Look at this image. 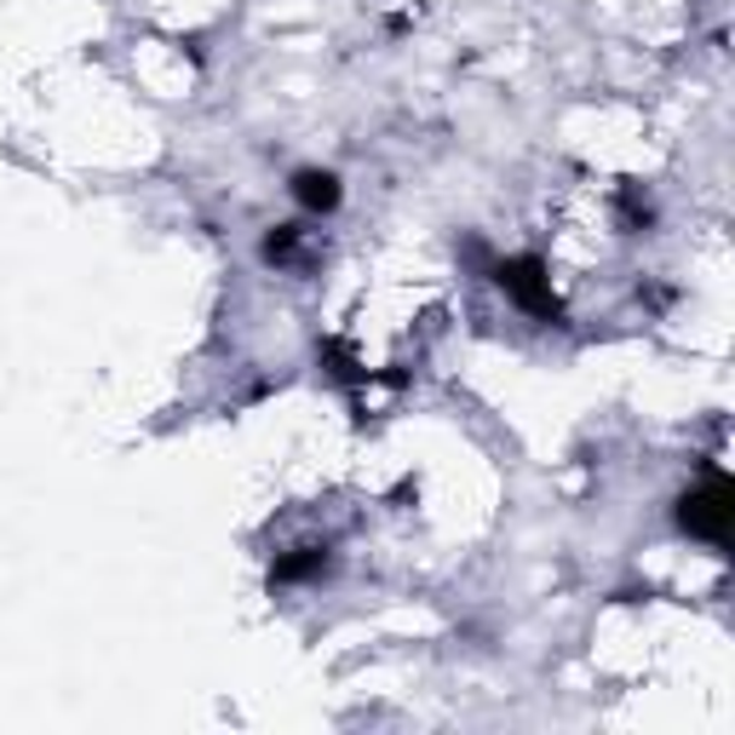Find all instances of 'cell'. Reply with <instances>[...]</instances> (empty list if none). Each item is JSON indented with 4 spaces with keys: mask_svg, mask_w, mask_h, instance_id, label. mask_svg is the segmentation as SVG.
<instances>
[{
    "mask_svg": "<svg viewBox=\"0 0 735 735\" xmlns=\"http://www.w3.org/2000/svg\"><path fill=\"white\" fill-rule=\"evenodd\" d=\"M684 523L696 529V534H707V540H724V529H730V489L724 483H707L701 494H689Z\"/></svg>",
    "mask_w": 735,
    "mask_h": 735,
    "instance_id": "6da1fadb",
    "label": "cell"
},
{
    "mask_svg": "<svg viewBox=\"0 0 735 735\" xmlns=\"http://www.w3.org/2000/svg\"><path fill=\"white\" fill-rule=\"evenodd\" d=\"M299 196H305L311 207H334V196H339V190H334V179H328V172H305V179H299Z\"/></svg>",
    "mask_w": 735,
    "mask_h": 735,
    "instance_id": "7a4b0ae2",
    "label": "cell"
}]
</instances>
